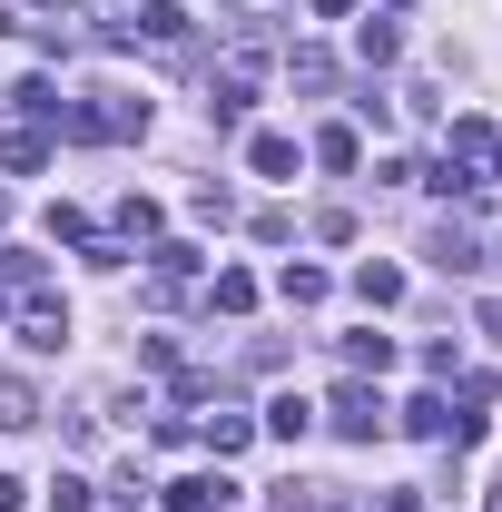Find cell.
Returning <instances> with one entry per match:
<instances>
[{"instance_id": "24", "label": "cell", "mask_w": 502, "mask_h": 512, "mask_svg": "<svg viewBox=\"0 0 502 512\" xmlns=\"http://www.w3.org/2000/svg\"><path fill=\"white\" fill-rule=\"evenodd\" d=\"M335 512H365V503H335Z\"/></svg>"}, {"instance_id": "10", "label": "cell", "mask_w": 502, "mask_h": 512, "mask_svg": "<svg viewBox=\"0 0 502 512\" xmlns=\"http://www.w3.org/2000/svg\"><path fill=\"white\" fill-rule=\"evenodd\" d=\"M306 424H315V404H306V394H276V404H266V434H286V444H296Z\"/></svg>"}, {"instance_id": "2", "label": "cell", "mask_w": 502, "mask_h": 512, "mask_svg": "<svg viewBox=\"0 0 502 512\" xmlns=\"http://www.w3.org/2000/svg\"><path fill=\"white\" fill-rule=\"evenodd\" d=\"M256 79H266V50H256V40H237V50H227V69H217V99H207V109H217V119H247Z\"/></svg>"}, {"instance_id": "7", "label": "cell", "mask_w": 502, "mask_h": 512, "mask_svg": "<svg viewBox=\"0 0 502 512\" xmlns=\"http://www.w3.org/2000/svg\"><path fill=\"white\" fill-rule=\"evenodd\" d=\"M20 424H40V394L20 375H0V434H20Z\"/></svg>"}, {"instance_id": "15", "label": "cell", "mask_w": 502, "mask_h": 512, "mask_svg": "<svg viewBox=\"0 0 502 512\" xmlns=\"http://www.w3.org/2000/svg\"><path fill=\"white\" fill-rule=\"evenodd\" d=\"M345 365H355V375H384V365H394V345H384V335H345Z\"/></svg>"}, {"instance_id": "22", "label": "cell", "mask_w": 502, "mask_h": 512, "mask_svg": "<svg viewBox=\"0 0 502 512\" xmlns=\"http://www.w3.org/2000/svg\"><path fill=\"white\" fill-rule=\"evenodd\" d=\"M50 503H60V512H89V483H79V473H60V483H50Z\"/></svg>"}, {"instance_id": "16", "label": "cell", "mask_w": 502, "mask_h": 512, "mask_svg": "<svg viewBox=\"0 0 502 512\" xmlns=\"http://www.w3.org/2000/svg\"><path fill=\"white\" fill-rule=\"evenodd\" d=\"M404 424H414V434H453V404H443V394H414Z\"/></svg>"}, {"instance_id": "3", "label": "cell", "mask_w": 502, "mask_h": 512, "mask_svg": "<svg viewBox=\"0 0 502 512\" xmlns=\"http://www.w3.org/2000/svg\"><path fill=\"white\" fill-rule=\"evenodd\" d=\"M50 168V128H30L20 109H0V178H40Z\"/></svg>"}, {"instance_id": "11", "label": "cell", "mask_w": 502, "mask_h": 512, "mask_svg": "<svg viewBox=\"0 0 502 512\" xmlns=\"http://www.w3.org/2000/svg\"><path fill=\"white\" fill-rule=\"evenodd\" d=\"M256 306V276L247 266H217V316H247Z\"/></svg>"}, {"instance_id": "25", "label": "cell", "mask_w": 502, "mask_h": 512, "mask_svg": "<svg viewBox=\"0 0 502 512\" xmlns=\"http://www.w3.org/2000/svg\"><path fill=\"white\" fill-rule=\"evenodd\" d=\"M493 512H502V493H493Z\"/></svg>"}, {"instance_id": "1", "label": "cell", "mask_w": 502, "mask_h": 512, "mask_svg": "<svg viewBox=\"0 0 502 512\" xmlns=\"http://www.w3.org/2000/svg\"><path fill=\"white\" fill-rule=\"evenodd\" d=\"M325 414H335V434H345V444H375V434H384V394H375L365 375L335 384V404H325Z\"/></svg>"}, {"instance_id": "8", "label": "cell", "mask_w": 502, "mask_h": 512, "mask_svg": "<svg viewBox=\"0 0 502 512\" xmlns=\"http://www.w3.org/2000/svg\"><path fill=\"white\" fill-rule=\"evenodd\" d=\"M434 266H443V276H473V266H483V247H473L463 227H443V237H434Z\"/></svg>"}, {"instance_id": "4", "label": "cell", "mask_w": 502, "mask_h": 512, "mask_svg": "<svg viewBox=\"0 0 502 512\" xmlns=\"http://www.w3.org/2000/svg\"><path fill=\"white\" fill-rule=\"evenodd\" d=\"M296 158H306V148H296L286 128H256V138H247V168H256V178H296Z\"/></svg>"}, {"instance_id": "5", "label": "cell", "mask_w": 502, "mask_h": 512, "mask_svg": "<svg viewBox=\"0 0 502 512\" xmlns=\"http://www.w3.org/2000/svg\"><path fill=\"white\" fill-rule=\"evenodd\" d=\"M20 345H30V355H60V345H69V306H50V296H40V306L20 316Z\"/></svg>"}, {"instance_id": "13", "label": "cell", "mask_w": 502, "mask_h": 512, "mask_svg": "<svg viewBox=\"0 0 502 512\" xmlns=\"http://www.w3.org/2000/svg\"><path fill=\"white\" fill-rule=\"evenodd\" d=\"M355 296H365V306H394V296H404V276H394V266H375V256H365V266H355Z\"/></svg>"}, {"instance_id": "14", "label": "cell", "mask_w": 502, "mask_h": 512, "mask_svg": "<svg viewBox=\"0 0 502 512\" xmlns=\"http://www.w3.org/2000/svg\"><path fill=\"white\" fill-rule=\"evenodd\" d=\"M355 50H365V60H394V50H404V30H394V20H355Z\"/></svg>"}, {"instance_id": "17", "label": "cell", "mask_w": 502, "mask_h": 512, "mask_svg": "<svg viewBox=\"0 0 502 512\" xmlns=\"http://www.w3.org/2000/svg\"><path fill=\"white\" fill-rule=\"evenodd\" d=\"M188 217H197V227H227V217H237V197H227V188H217V178H207V188L188 197Z\"/></svg>"}, {"instance_id": "23", "label": "cell", "mask_w": 502, "mask_h": 512, "mask_svg": "<svg viewBox=\"0 0 502 512\" xmlns=\"http://www.w3.org/2000/svg\"><path fill=\"white\" fill-rule=\"evenodd\" d=\"M30 493H20V473H0V512H20Z\"/></svg>"}, {"instance_id": "12", "label": "cell", "mask_w": 502, "mask_h": 512, "mask_svg": "<svg viewBox=\"0 0 502 512\" xmlns=\"http://www.w3.org/2000/svg\"><path fill=\"white\" fill-rule=\"evenodd\" d=\"M276 296H286V306H325V266H286Z\"/></svg>"}, {"instance_id": "18", "label": "cell", "mask_w": 502, "mask_h": 512, "mask_svg": "<svg viewBox=\"0 0 502 512\" xmlns=\"http://www.w3.org/2000/svg\"><path fill=\"white\" fill-rule=\"evenodd\" d=\"M315 158H325V168H355L365 148H355V128H315Z\"/></svg>"}, {"instance_id": "19", "label": "cell", "mask_w": 502, "mask_h": 512, "mask_svg": "<svg viewBox=\"0 0 502 512\" xmlns=\"http://www.w3.org/2000/svg\"><path fill=\"white\" fill-rule=\"evenodd\" d=\"M247 434H256L247 414H217V424H207V444H217V463H227V453H247Z\"/></svg>"}, {"instance_id": "9", "label": "cell", "mask_w": 502, "mask_h": 512, "mask_svg": "<svg viewBox=\"0 0 502 512\" xmlns=\"http://www.w3.org/2000/svg\"><path fill=\"white\" fill-rule=\"evenodd\" d=\"M168 503H178V512H217L227 483H217V473H188V483H168Z\"/></svg>"}, {"instance_id": "26", "label": "cell", "mask_w": 502, "mask_h": 512, "mask_svg": "<svg viewBox=\"0 0 502 512\" xmlns=\"http://www.w3.org/2000/svg\"><path fill=\"white\" fill-rule=\"evenodd\" d=\"M493 158H502V148H493Z\"/></svg>"}, {"instance_id": "20", "label": "cell", "mask_w": 502, "mask_h": 512, "mask_svg": "<svg viewBox=\"0 0 502 512\" xmlns=\"http://www.w3.org/2000/svg\"><path fill=\"white\" fill-rule=\"evenodd\" d=\"M434 188H443V197H473V188H483V178H473V158H453V148H443V168H434Z\"/></svg>"}, {"instance_id": "21", "label": "cell", "mask_w": 502, "mask_h": 512, "mask_svg": "<svg viewBox=\"0 0 502 512\" xmlns=\"http://www.w3.org/2000/svg\"><path fill=\"white\" fill-rule=\"evenodd\" d=\"M0 286H20V296H30V286H40V256H20V247H0Z\"/></svg>"}, {"instance_id": "6", "label": "cell", "mask_w": 502, "mask_h": 512, "mask_svg": "<svg viewBox=\"0 0 502 512\" xmlns=\"http://www.w3.org/2000/svg\"><path fill=\"white\" fill-rule=\"evenodd\" d=\"M138 30H148L158 50H178V40H188V10H178V0H148V10H138Z\"/></svg>"}]
</instances>
